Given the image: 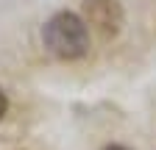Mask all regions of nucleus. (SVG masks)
<instances>
[{
  "mask_svg": "<svg viewBox=\"0 0 156 150\" xmlns=\"http://www.w3.org/2000/svg\"><path fill=\"white\" fill-rule=\"evenodd\" d=\"M123 6L117 0H84V22L95 28L103 39H114L123 28Z\"/></svg>",
  "mask_w": 156,
  "mask_h": 150,
  "instance_id": "nucleus-2",
  "label": "nucleus"
},
{
  "mask_svg": "<svg viewBox=\"0 0 156 150\" xmlns=\"http://www.w3.org/2000/svg\"><path fill=\"white\" fill-rule=\"evenodd\" d=\"M42 42L50 56L75 61L89 53V28L75 11H56L42 28Z\"/></svg>",
  "mask_w": 156,
  "mask_h": 150,
  "instance_id": "nucleus-1",
  "label": "nucleus"
},
{
  "mask_svg": "<svg viewBox=\"0 0 156 150\" xmlns=\"http://www.w3.org/2000/svg\"><path fill=\"white\" fill-rule=\"evenodd\" d=\"M103 150H128V147H123V145H109V147H103Z\"/></svg>",
  "mask_w": 156,
  "mask_h": 150,
  "instance_id": "nucleus-4",
  "label": "nucleus"
},
{
  "mask_svg": "<svg viewBox=\"0 0 156 150\" xmlns=\"http://www.w3.org/2000/svg\"><path fill=\"white\" fill-rule=\"evenodd\" d=\"M6 111H9V97H6V92L0 89V120L6 117Z\"/></svg>",
  "mask_w": 156,
  "mask_h": 150,
  "instance_id": "nucleus-3",
  "label": "nucleus"
}]
</instances>
